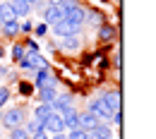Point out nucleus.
Returning a JSON list of instances; mask_svg holds the SVG:
<instances>
[{
    "label": "nucleus",
    "mask_w": 156,
    "mask_h": 139,
    "mask_svg": "<svg viewBox=\"0 0 156 139\" xmlns=\"http://www.w3.org/2000/svg\"><path fill=\"white\" fill-rule=\"evenodd\" d=\"M24 53H27V48H24L22 43H12V48H10V58H12V62H20V60L24 58Z\"/></svg>",
    "instance_id": "21"
},
{
    "label": "nucleus",
    "mask_w": 156,
    "mask_h": 139,
    "mask_svg": "<svg viewBox=\"0 0 156 139\" xmlns=\"http://www.w3.org/2000/svg\"><path fill=\"white\" fill-rule=\"evenodd\" d=\"M31 89H34V86H31V84H27V82H22V84H20V94H22V96H29V94H31Z\"/></svg>",
    "instance_id": "29"
},
{
    "label": "nucleus",
    "mask_w": 156,
    "mask_h": 139,
    "mask_svg": "<svg viewBox=\"0 0 156 139\" xmlns=\"http://www.w3.org/2000/svg\"><path fill=\"white\" fill-rule=\"evenodd\" d=\"M98 39L101 41H106V43H108V41H113L115 39V26H111V24H108V22H103V24H101V26H98Z\"/></svg>",
    "instance_id": "16"
},
{
    "label": "nucleus",
    "mask_w": 156,
    "mask_h": 139,
    "mask_svg": "<svg viewBox=\"0 0 156 139\" xmlns=\"http://www.w3.org/2000/svg\"><path fill=\"white\" fill-rule=\"evenodd\" d=\"M65 139H87V132L82 127H75V130H70V134H65Z\"/></svg>",
    "instance_id": "24"
},
{
    "label": "nucleus",
    "mask_w": 156,
    "mask_h": 139,
    "mask_svg": "<svg viewBox=\"0 0 156 139\" xmlns=\"http://www.w3.org/2000/svg\"><path fill=\"white\" fill-rule=\"evenodd\" d=\"M7 139H29V132L24 130V125H20V127H12V130H10Z\"/></svg>",
    "instance_id": "23"
},
{
    "label": "nucleus",
    "mask_w": 156,
    "mask_h": 139,
    "mask_svg": "<svg viewBox=\"0 0 156 139\" xmlns=\"http://www.w3.org/2000/svg\"><path fill=\"white\" fill-rule=\"evenodd\" d=\"M29 139H51V134L41 130V132H36V134H29Z\"/></svg>",
    "instance_id": "31"
},
{
    "label": "nucleus",
    "mask_w": 156,
    "mask_h": 139,
    "mask_svg": "<svg viewBox=\"0 0 156 139\" xmlns=\"http://www.w3.org/2000/svg\"><path fill=\"white\" fill-rule=\"evenodd\" d=\"M51 29H53V34H55L58 39H62V36H72V34H79V31H82V26L72 24V22H70V19H65V17H62L60 22H55V24H53Z\"/></svg>",
    "instance_id": "4"
},
{
    "label": "nucleus",
    "mask_w": 156,
    "mask_h": 139,
    "mask_svg": "<svg viewBox=\"0 0 156 139\" xmlns=\"http://www.w3.org/2000/svg\"><path fill=\"white\" fill-rule=\"evenodd\" d=\"M24 108H20V106H12V108H7L2 115H0V125L2 127H7V130H12V127H20V125H24Z\"/></svg>",
    "instance_id": "1"
},
{
    "label": "nucleus",
    "mask_w": 156,
    "mask_h": 139,
    "mask_svg": "<svg viewBox=\"0 0 156 139\" xmlns=\"http://www.w3.org/2000/svg\"><path fill=\"white\" fill-rule=\"evenodd\" d=\"M29 2H34V0H29Z\"/></svg>",
    "instance_id": "36"
},
{
    "label": "nucleus",
    "mask_w": 156,
    "mask_h": 139,
    "mask_svg": "<svg viewBox=\"0 0 156 139\" xmlns=\"http://www.w3.org/2000/svg\"><path fill=\"white\" fill-rule=\"evenodd\" d=\"M113 132H111V125L108 122H98L96 127L87 130V139H111Z\"/></svg>",
    "instance_id": "8"
},
{
    "label": "nucleus",
    "mask_w": 156,
    "mask_h": 139,
    "mask_svg": "<svg viewBox=\"0 0 156 139\" xmlns=\"http://www.w3.org/2000/svg\"><path fill=\"white\" fill-rule=\"evenodd\" d=\"M84 22H89V24H94V26H101V24L106 22V15H103V12H98V10H89Z\"/></svg>",
    "instance_id": "20"
},
{
    "label": "nucleus",
    "mask_w": 156,
    "mask_h": 139,
    "mask_svg": "<svg viewBox=\"0 0 156 139\" xmlns=\"http://www.w3.org/2000/svg\"><path fill=\"white\" fill-rule=\"evenodd\" d=\"M51 113H53V106H51V103H39V106H36V110H34V115H31V118H36V120H39V122H43V120L48 118V115H51Z\"/></svg>",
    "instance_id": "18"
},
{
    "label": "nucleus",
    "mask_w": 156,
    "mask_h": 139,
    "mask_svg": "<svg viewBox=\"0 0 156 139\" xmlns=\"http://www.w3.org/2000/svg\"><path fill=\"white\" fill-rule=\"evenodd\" d=\"M0 19H2V22L17 19V15H15V10L10 7V2H7V0H2V2H0Z\"/></svg>",
    "instance_id": "19"
},
{
    "label": "nucleus",
    "mask_w": 156,
    "mask_h": 139,
    "mask_svg": "<svg viewBox=\"0 0 156 139\" xmlns=\"http://www.w3.org/2000/svg\"><path fill=\"white\" fill-rule=\"evenodd\" d=\"M43 132H48V134H60V132H65V125H62V115L60 113H51L48 118L43 120Z\"/></svg>",
    "instance_id": "6"
},
{
    "label": "nucleus",
    "mask_w": 156,
    "mask_h": 139,
    "mask_svg": "<svg viewBox=\"0 0 156 139\" xmlns=\"http://www.w3.org/2000/svg\"><path fill=\"white\" fill-rule=\"evenodd\" d=\"M22 70H31V72H36L41 67H48V60L43 58L41 53H24V58L17 62Z\"/></svg>",
    "instance_id": "3"
},
{
    "label": "nucleus",
    "mask_w": 156,
    "mask_h": 139,
    "mask_svg": "<svg viewBox=\"0 0 156 139\" xmlns=\"http://www.w3.org/2000/svg\"><path fill=\"white\" fill-rule=\"evenodd\" d=\"M58 5L62 7V10H70L72 5H77V0H58Z\"/></svg>",
    "instance_id": "30"
},
{
    "label": "nucleus",
    "mask_w": 156,
    "mask_h": 139,
    "mask_svg": "<svg viewBox=\"0 0 156 139\" xmlns=\"http://www.w3.org/2000/svg\"><path fill=\"white\" fill-rule=\"evenodd\" d=\"M101 99H103V103L115 113V110H120V94L118 91H106V94H101Z\"/></svg>",
    "instance_id": "15"
},
{
    "label": "nucleus",
    "mask_w": 156,
    "mask_h": 139,
    "mask_svg": "<svg viewBox=\"0 0 156 139\" xmlns=\"http://www.w3.org/2000/svg\"><path fill=\"white\" fill-rule=\"evenodd\" d=\"M60 115H62V125H65V130H75V127H79V113L75 110V106L65 108Z\"/></svg>",
    "instance_id": "10"
},
{
    "label": "nucleus",
    "mask_w": 156,
    "mask_h": 139,
    "mask_svg": "<svg viewBox=\"0 0 156 139\" xmlns=\"http://www.w3.org/2000/svg\"><path fill=\"white\" fill-rule=\"evenodd\" d=\"M48 2H58V0H48Z\"/></svg>",
    "instance_id": "35"
},
{
    "label": "nucleus",
    "mask_w": 156,
    "mask_h": 139,
    "mask_svg": "<svg viewBox=\"0 0 156 139\" xmlns=\"http://www.w3.org/2000/svg\"><path fill=\"white\" fill-rule=\"evenodd\" d=\"M53 110L55 113H62L65 108H70L72 106V94H55V99H53Z\"/></svg>",
    "instance_id": "13"
},
{
    "label": "nucleus",
    "mask_w": 156,
    "mask_h": 139,
    "mask_svg": "<svg viewBox=\"0 0 156 139\" xmlns=\"http://www.w3.org/2000/svg\"><path fill=\"white\" fill-rule=\"evenodd\" d=\"M10 96H12V91H10L7 86H0V108H2V106H7Z\"/></svg>",
    "instance_id": "25"
},
{
    "label": "nucleus",
    "mask_w": 156,
    "mask_h": 139,
    "mask_svg": "<svg viewBox=\"0 0 156 139\" xmlns=\"http://www.w3.org/2000/svg\"><path fill=\"white\" fill-rule=\"evenodd\" d=\"M0 31L5 34V39H15V36L20 34V19L2 22V24H0Z\"/></svg>",
    "instance_id": "14"
},
{
    "label": "nucleus",
    "mask_w": 156,
    "mask_h": 139,
    "mask_svg": "<svg viewBox=\"0 0 156 139\" xmlns=\"http://www.w3.org/2000/svg\"><path fill=\"white\" fill-rule=\"evenodd\" d=\"M2 55H5V50H2V46H0V58H2Z\"/></svg>",
    "instance_id": "34"
},
{
    "label": "nucleus",
    "mask_w": 156,
    "mask_h": 139,
    "mask_svg": "<svg viewBox=\"0 0 156 139\" xmlns=\"http://www.w3.org/2000/svg\"><path fill=\"white\" fill-rule=\"evenodd\" d=\"M96 125H98V120L94 118L89 110H87V113H79V127H82L84 132H87V130H91V127H96Z\"/></svg>",
    "instance_id": "17"
},
{
    "label": "nucleus",
    "mask_w": 156,
    "mask_h": 139,
    "mask_svg": "<svg viewBox=\"0 0 156 139\" xmlns=\"http://www.w3.org/2000/svg\"><path fill=\"white\" fill-rule=\"evenodd\" d=\"M65 19H70L72 24L82 26V24H84V19H87V10H84L82 5H72L70 10H65Z\"/></svg>",
    "instance_id": "9"
},
{
    "label": "nucleus",
    "mask_w": 156,
    "mask_h": 139,
    "mask_svg": "<svg viewBox=\"0 0 156 139\" xmlns=\"http://www.w3.org/2000/svg\"><path fill=\"white\" fill-rule=\"evenodd\" d=\"M24 48H27V53H39V43L34 39H27L24 41Z\"/></svg>",
    "instance_id": "27"
},
{
    "label": "nucleus",
    "mask_w": 156,
    "mask_h": 139,
    "mask_svg": "<svg viewBox=\"0 0 156 139\" xmlns=\"http://www.w3.org/2000/svg\"><path fill=\"white\" fill-rule=\"evenodd\" d=\"M24 130H27L29 134H36V132H41V130H43V122H39L36 118H31V120H27Z\"/></svg>",
    "instance_id": "22"
},
{
    "label": "nucleus",
    "mask_w": 156,
    "mask_h": 139,
    "mask_svg": "<svg viewBox=\"0 0 156 139\" xmlns=\"http://www.w3.org/2000/svg\"><path fill=\"white\" fill-rule=\"evenodd\" d=\"M7 2H10V7L15 10L17 19H20V17H29V15H31V2H29V0H7Z\"/></svg>",
    "instance_id": "11"
},
{
    "label": "nucleus",
    "mask_w": 156,
    "mask_h": 139,
    "mask_svg": "<svg viewBox=\"0 0 156 139\" xmlns=\"http://www.w3.org/2000/svg\"><path fill=\"white\" fill-rule=\"evenodd\" d=\"M20 31H22V34H31V31H34V22H31V19L20 22Z\"/></svg>",
    "instance_id": "26"
},
{
    "label": "nucleus",
    "mask_w": 156,
    "mask_h": 139,
    "mask_svg": "<svg viewBox=\"0 0 156 139\" xmlns=\"http://www.w3.org/2000/svg\"><path fill=\"white\" fill-rule=\"evenodd\" d=\"M87 110H89V113H91L98 122H111V115H113V110L103 103V99H101V96H96V99L89 101V103H87Z\"/></svg>",
    "instance_id": "2"
},
{
    "label": "nucleus",
    "mask_w": 156,
    "mask_h": 139,
    "mask_svg": "<svg viewBox=\"0 0 156 139\" xmlns=\"http://www.w3.org/2000/svg\"><path fill=\"white\" fill-rule=\"evenodd\" d=\"M51 139H65V134L60 132V134H53V137H51Z\"/></svg>",
    "instance_id": "33"
},
{
    "label": "nucleus",
    "mask_w": 156,
    "mask_h": 139,
    "mask_svg": "<svg viewBox=\"0 0 156 139\" xmlns=\"http://www.w3.org/2000/svg\"><path fill=\"white\" fill-rule=\"evenodd\" d=\"M58 48L62 53H77L79 48H82V36L79 34H72V36H62L58 41Z\"/></svg>",
    "instance_id": "7"
},
{
    "label": "nucleus",
    "mask_w": 156,
    "mask_h": 139,
    "mask_svg": "<svg viewBox=\"0 0 156 139\" xmlns=\"http://www.w3.org/2000/svg\"><path fill=\"white\" fill-rule=\"evenodd\" d=\"M62 17H65V10L60 7L58 2H48V5H46V10H43V24L53 26V24L60 22Z\"/></svg>",
    "instance_id": "5"
},
{
    "label": "nucleus",
    "mask_w": 156,
    "mask_h": 139,
    "mask_svg": "<svg viewBox=\"0 0 156 139\" xmlns=\"http://www.w3.org/2000/svg\"><path fill=\"white\" fill-rule=\"evenodd\" d=\"M55 94H58V86H53V84H43V86H39V103H53V99H55Z\"/></svg>",
    "instance_id": "12"
},
{
    "label": "nucleus",
    "mask_w": 156,
    "mask_h": 139,
    "mask_svg": "<svg viewBox=\"0 0 156 139\" xmlns=\"http://www.w3.org/2000/svg\"><path fill=\"white\" fill-rule=\"evenodd\" d=\"M10 75H12V72H10L7 67H2V65H0V77H10Z\"/></svg>",
    "instance_id": "32"
},
{
    "label": "nucleus",
    "mask_w": 156,
    "mask_h": 139,
    "mask_svg": "<svg viewBox=\"0 0 156 139\" xmlns=\"http://www.w3.org/2000/svg\"><path fill=\"white\" fill-rule=\"evenodd\" d=\"M34 34H36L39 39H43V36L48 34V24H43V22H41V24H36V26H34Z\"/></svg>",
    "instance_id": "28"
}]
</instances>
